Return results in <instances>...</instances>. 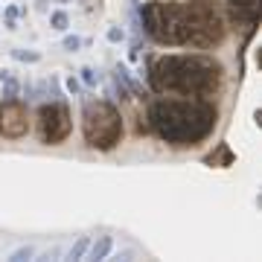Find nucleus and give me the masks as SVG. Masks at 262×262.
I'll use <instances>...</instances> for the list:
<instances>
[{
  "label": "nucleus",
  "mask_w": 262,
  "mask_h": 262,
  "mask_svg": "<svg viewBox=\"0 0 262 262\" xmlns=\"http://www.w3.org/2000/svg\"><path fill=\"white\" fill-rule=\"evenodd\" d=\"M143 20H146L149 35L160 44L215 47L225 38V24H222V15L215 12L213 0L149 3L143 9Z\"/></svg>",
  "instance_id": "nucleus-1"
},
{
  "label": "nucleus",
  "mask_w": 262,
  "mask_h": 262,
  "mask_svg": "<svg viewBox=\"0 0 262 262\" xmlns=\"http://www.w3.org/2000/svg\"><path fill=\"white\" fill-rule=\"evenodd\" d=\"M149 122L169 146H195L215 128V105L204 99H160L149 108Z\"/></svg>",
  "instance_id": "nucleus-2"
},
{
  "label": "nucleus",
  "mask_w": 262,
  "mask_h": 262,
  "mask_svg": "<svg viewBox=\"0 0 262 262\" xmlns=\"http://www.w3.org/2000/svg\"><path fill=\"white\" fill-rule=\"evenodd\" d=\"M149 84L158 94L213 96L222 84V67L204 56H160L149 67Z\"/></svg>",
  "instance_id": "nucleus-3"
},
{
  "label": "nucleus",
  "mask_w": 262,
  "mask_h": 262,
  "mask_svg": "<svg viewBox=\"0 0 262 262\" xmlns=\"http://www.w3.org/2000/svg\"><path fill=\"white\" fill-rule=\"evenodd\" d=\"M122 137L120 111L108 102H91L84 108V140L94 149H114Z\"/></svg>",
  "instance_id": "nucleus-4"
},
{
  "label": "nucleus",
  "mask_w": 262,
  "mask_h": 262,
  "mask_svg": "<svg viewBox=\"0 0 262 262\" xmlns=\"http://www.w3.org/2000/svg\"><path fill=\"white\" fill-rule=\"evenodd\" d=\"M38 128H41V140L50 146L64 143L70 134V111L64 105H44L38 111Z\"/></svg>",
  "instance_id": "nucleus-5"
},
{
  "label": "nucleus",
  "mask_w": 262,
  "mask_h": 262,
  "mask_svg": "<svg viewBox=\"0 0 262 262\" xmlns=\"http://www.w3.org/2000/svg\"><path fill=\"white\" fill-rule=\"evenodd\" d=\"M0 125H3V131L6 134H24L27 131V108L18 102H12L3 108V120H0Z\"/></svg>",
  "instance_id": "nucleus-6"
},
{
  "label": "nucleus",
  "mask_w": 262,
  "mask_h": 262,
  "mask_svg": "<svg viewBox=\"0 0 262 262\" xmlns=\"http://www.w3.org/2000/svg\"><path fill=\"white\" fill-rule=\"evenodd\" d=\"M256 12H259L256 0H230V15H233L236 27L251 29L256 24Z\"/></svg>",
  "instance_id": "nucleus-7"
}]
</instances>
